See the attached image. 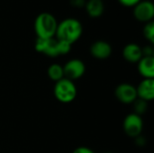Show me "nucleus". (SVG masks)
Instances as JSON below:
<instances>
[{
	"mask_svg": "<svg viewBox=\"0 0 154 153\" xmlns=\"http://www.w3.org/2000/svg\"><path fill=\"white\" fill-rule=\"evenodd\" d=\"M72 153H95L91 149L88 148V147H79L76 150H74V151Z\"/></svg>",
	"mask_w": 154,
	"mask_h": 153,
	"instance_id": "18",
	"label": "nucleus"
},
{
	"mask_svg": "<svg viewBox=\"0 0 154 153\" xmlns=\"http://www.w3.org/2000/svg\"><path fill=\"white\" fill-rule=\"evenodd\" d=\"M137 97L147 102L154 98V78H144L136 87Z\"/></svg>",
	"mask_w": 154,
	"mask_h": 153,
	"instance_id": "9",
	"label": "nucleus"
},
{
	"mask_svg": "<svg viewBox=\"0 0 154 153\" xmlns=\"http://www.w3.org/2000/svg\"><path fill=\"white\" fill-rule=\"evenodd\" d=\"M86 10L89 16L99 17L104 12V4L102 0H88L86 4Z\"/></svg>",
	"mask_w": 154,
	"mask_h": 153,
	"instance_id": "13",
	"label": "nucleus"
},
{
	"mask_svg": "<svg viewBox=\"0 0 154 153\" xmlns=\"http://www.w3.org/2000/svg\"><path fill=\"white\" fill-rule=\"evenodd\" d=\"M134 15L140 22H151L154 16V5L151 1H141L134 6Z\"/></svg>",
	"mask_w": 154,
	"mask_h": 153,
	"instance_id": "7",
	"label": "nucleus"
},
{
	"mask_svg": "<svg viewBox=\"0 0 154 153\" xmlns=\"http://www.w3.org/2000/svg\"><path fill=\"white\" fill-rule=\"evenodd\" d=\"M58 23L55 17L47 12L40 14L34 21V31L37 38L51 39L55 36Z\"/></svg>",
	"mask_w": 154,
	"mask_h": 153,
	"instance_id": "2",
	"label": "nucleus"
},
{
	"mask_svg": "<svg viewBox=\"0 0 154 153\" xmlns=\"http://www.w3.org/2000/svg\"><path fill=\"white\" fill-rule=\"evenodd\" d=\"M143 35L144 37L151 42H154V23L152 21L148 22L143 28Z\"/></svg>",
	"mask_w": 154,
	"mask_h": 153,
	"instance_id": "15",
	"label": "nucleus"
},
{
	"mask_svg": "<svg viewBox=\"0 0 154 153\" xmlns=\"http://www.w3.org/2000/svg\"><path fill=\"white\" fill-rule=\"evenodd\" d=\"M47 73H48L49 78H50L52 81H54V82H57V81H59V80L64 78L63 67L60 66V64H57V63L51 64V65L48 68Z\"/></svg>",
	"mask_w": 154,
	"mask_h": 153,
	"instance_id": "14",
	"label": "nucleus"
},
{
	"mask_svg": "<svg viewBox=\"0 0 154 153\" xmlns=\"http://www.w3.org/2000/svg\"><path fill=\"white\" fill-rule=\"evenodd\" d=\"M143 123L140 115L133 113L128 115L123 123V128L125 133L129 137H137L143 131Z\"/></svg>",
	"mask_w": 154,
	"mask_h": 153,
	"instance_id": "4",
	"label": "nucleus"
},
{
	"mask_svg": "<svg viewBox=\"0 0 154 153\" xmlns=\"http://www.w3.org/2000/svg\"><path fill=\"white\" fill-rule=\"evenodd\" d=\"M53 93L58 101L60 103H70L77 96V87L73 81L68 78H62L55 82Z\"/></svg>",
	"mask_w": 154,
	"mask_h": 153,
	"instance_id": "3",
	"label": "nucleus"
},
{
	"mask_svg": "<svg viewBox=\"0 0 154 153\" xmlns=\"http://www.w3.org/2000/svg\"><path fill=\"white\" fill-rule=\"evenodd\" d=\"M123 57L128 62L138 63V61L143 57V49L135 43H129L123 50Z\"/></svg>",
	"mask_w": 154,
	"mask_h": 153,
	"instance_id": "12",
	"label": "nucleus"
},
{
	"mask_svg": "<svg viewBox=\"0 0 154 153\" xmlns=\"http://www.w3.org/2000/svg\"><path fill=\"white\" fill-rule=\"evenodd\" d=\"M138 71L144 78H154V57L143 56L138 61Z\"/></svg>",
	"mask_w": 154,
	"mask_h": 153,
	"instance_id": "11",
	"label": "nucleus"
},
{
	"mask_svg": "<svg viewBox=\"0 0 154 153\" xmlns=\"http://www.w3.org/2000/svg\"><path fill=\"white\" fill-rule=\"evenodd\" d=\"M90 53L95 59L106 60L111 55L112 47L108 42L105 41H97L91 45Z\"/></svg>",
	"mask_w": 154,
	"mask_h": 153,
	"instance_id": "10",
	"label": "nucleus"
},
{
	"mask_svg": "<svg viewBox=\"0 0 154 153\" xmlns=\"http://www.w3.org/2000/svg\"><path fill=\"white\" fill-rule=\"evenodd\" d=\"M105 153H113V152H105Z\"/></svg>",
	"mask_w": 154,
	"mask_h": 153,
	"instance_id": "19",
	"label": "nucleus"
},
{
	"mask_svg": "<svg viewBox=\"0 0 154 153\" xmlns=\"http://www.w3.org/2000/svg\"><path fill=\"white\" fill-rule=\"evenodd\" d=\"M116 97L123 104H132L137 98L136 87L128 83H123L116 87L115 90Z\"/></svg>",
	"mask_w": 154,
	"mask_h": 153,
	"instance_id": "6",
	"label": "nucleus"
},
{
	"mask_svg": "<svg viewBox=\"0 0 154 153\" xmlns=\"http://www.w3.org/2000/svg\"><path fill=\"white\" fill-rule=\"evenodd\" d=\"M58 41V51H59V55H65L68 54L70 50H71V44L63 41Z\"/></svg>",
	"mask_w": 154,
	"mask_h": 153,
	"instance_id": "16",
	"label": "nucleus"
},
{
	"mask_svg": "<svg viewBox=\"0 0 154 153\" xmlns=\"http://www.w3.org/2000/svg\"><path fill=\"white\" fill-rule=\"evenodd\" d=\"M83 32L82 24L75 18H67L58 23L55 36L57 40L66 41L69 44L76 42Z\"/></svg>",
	"mask_w": 154,
	"mask_h": 153,
	"instance_id": "1",
	"label": "nucleus"
},
{
	"mask_svg": "<svg viewBox=\"0 0 154 153\" xmlns=\"http://www.w3.org/2000/svg\"><path fill=\"white\" fill-rule=\"evenodd\" d=\"M35 50L40 53H43L49 57L59 56L58 51V41L57 39H42L37 38L35 41Z\"/></svg>",
	"mask_w": 154,
	"mask_h": 153,
	"instance_id": "8",
	"label": "nucleus"
},
{
	"mask_svg": "<svg viewBox=\"0 0 154 153\" xmlns=\"http://www.w3.org/2000/svg\"><path fill=\"white\" fill-rule=\"evenodd\" d=\"M123 5L127 6V7H132L136 5L139 2H141L142 0H118Z\"/></svg>",
	"mask_w": 154,
	"mask_h": 153,
	"instance_id": "17",
	"label": "nucleus"
},
{
	"mask_svg": "<svg viewBox=\"0 0 154 153\" xmlns=\"http://www.w3.org/2000/svg\"><path fill=\"white\" fill-rule=\"evenodd\" d=\"M86 67L84 62L78 59L70 60L63 66L64 78L71 81L81 78L84 75Z\"/></svg>",
	"mask_w": 154,
	"mask_h": 153,
	"instance_id": "5",
	"label": "nucleus"
}]
</instances>
